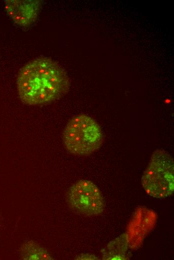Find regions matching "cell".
<instances>
[{"label": "cell", "mask_w": 174, "mask_h": 260, "mask_svg": "<svg viewBox=\"0 0 174 260\" xmlns=\"http://www.w3.org/2000/svg\"><path fill=\"white\" fill-rule=\"evenodd\" d=\"M77 259H80V260H90V259H95V257L93 256L90 255L88 254H82L78 256Z\"/></svg>", "instance_id": "ba28073f"}, {"label": "cell", "mask_w": 174, "mask_h": 260, "mask_svg": "<svg viewBox=\"0 0 174 260\" xmlns=\"http://www.w3.org/2000/svg\"><path fill=\"white\" fill-rule=\"evenodd\" d=\"M21 100L29 105L50 103L64 96L70 88L64 70L47 58L34 59L20 70L16 80Z\"/></svg>", "instance_id": "6da1fadb"}, {"label": "cell", "mask_w": 174, "mask_h": 260, "mask_svg": "<svg viewBox=\"0 0 174 260\" xmlns=\"http://www.w3.org/2000/svg\"><path fill=\"white\" fill-rule=\"evenodd\" d=\"M128 247V238L127 235L123 234L110 242L102 250L103 258L105 260L126 259Z\"/></svg>", "instance_id": "8992f818"}, {"label": "cell", "mask_w": 174, "mask_h": 260, "mask_svg": "<svg viewBox=\"0 0 174 260\" xmlns=\"http://www.w3.org/2000/svg\"><path fill=\"white\" fill-rule=\"evenodd\" d=\"M20 256L24 260H50L52 258L44 247L32 240L24 243L20 250Z\"/></svg>", "instance_id": "52a82bcc"}, {"label": "cell", "mask_w": 174, "mask_h": 260, "mask_svg": "<svg viewBox=\"0 0 174 260\" xmlns=\"http://www.w3.org/2000/svg\"><path fill=\"white\" fill-rule=\"evenodd\" d=\"M6 10L10 17L21 26H28L36 18L41 1L7 0L4 1Z\"/></svg>", "instance_id": "5b68a950"}, {"label": "cell", "mask_w": 174, "mask_h": 260, "mask_svg": "<svg viewBox=\"0 0 174 260\" xmlns=\"http://www.w3.org/2000/svg\"><path fill=\"white\" fill-rule=\"evenodd\" d=\"M142 186L149 196L158 198L171 196L174 190V163L172 156L163 150L152 155L142 178Z\"/></svg>", "instance_id": "3957f363"}, {"label": "cell", "mask_w": 174, "mask_h": 260, "mask_svg": "<svg viewBox=\"0 0 174 260\" xmlns=\"http://www.w3.org/2000/svg\"><path fill=\"white\" fill-rule=\"evenodd\" d=\"M66 199L72 209L84 215H98L104 208L100 190L88 180H80L72 185L67 192Z\"/></svg>", "instance_id": "277c9868"}, {"label": "cell", "mask_w": 174, "mask_h": 260, "mask_svg": "<svg viewBox=\"0 0 174 260\" xmlns=\"http://www.w3.org/2000/svg\"><path fill=\"white\" fill-rule=\"evenodd\" d=\"M64 144L70 153L86 156L98 150L102 143V134L97 122L86 114L74 116L67 124L62 135Z\"/></svg>", "instance_id": "7a4b0ae2"}]
</instances>
